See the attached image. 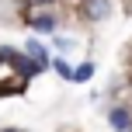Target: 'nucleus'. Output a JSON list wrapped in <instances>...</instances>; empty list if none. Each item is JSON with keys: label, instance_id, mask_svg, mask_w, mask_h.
Masks as SVG:
<instances>
[{"label": "nucleus", "instance_id": "obj_3", "mask_svg": "<svg viewBox=\"0 0 132 132\" xmlns=\"http://www.w3.org/2000/svg\"><path fill=\"white\" fill-rule=\"evenodd\" d=\"M108 118H111V125L115 129H129V111H125V108H111V115H108Z\"/></svg>", "mask_w": 132, "mask_h": 132}, {"label": "nucleus", "instance_id": "obj_2", "mask_svg": "<svg viewBox=\"0 0 132 132\" xmlns=\"http://www.w3.org/2000/svg\"><path fill=\"white\" fill-rule=\"evenodd\" d=\"M28 24H31L35 31H56V18L49 11H42V7H31V11H28Z\"/></svg>", "mask_w": 132, "mask_h": 132}, {"label": "nucleus", "instance_id": "obj_6", "mask_svg": "<svg viewBox=\"0 0 132 132\" xmlns=\"http://www.w3.org/2000/svg\"><path fill=\"white\" fill-rule=\"evenodd\" d=\"M90 73H94V66H90V63H84V66L77 70V73H73V80H87Z\"/></svg>", "mask_w": 132, "mask_h": 132}, {"label": "nucleus", "instance_id": "obj_8", "mask_svg": "<svg viewBox=\"0 0 132 132\" xmlns=\"http://www.w3.org/2000/svg\"><path fill=\"white\" fill-rule=\"evenodd\" d=\"M11 132H14V129H11Z\"/></svg>", "mask_w": 132, "mask_h": 132}, {"label": "nucleus", "instance_id": "obj_5", "mask_svg": "<svg viewBox=\"0 0 132 132\" xmlns=\"http://www.w3.org/2000/svg\"><path fill=\"white\" fill-rule=\"evenodd\" d=\"M56 73H59V77H66V80H73V73H77V70H70L63 59H56Z\"/></svg>", "mask_w": 132, "mask_h": 132}, {"label": "nucleus", "instance_id": "obj_7", "mask_svg": "<svg viewBox=\"0 0 132 132\" xmlns=\"http://www.w3.org/2000/svg\"><path fill=\"white\" fill-rule=\"evenodd\" d=\"M31 4H52V0H31Z\"/></svg>", "mask_w": 132, "mask_h": 132}, {"label": "nucleus", "instance_id": "obj_1", "mask_svg": "<svg viewBox=\"0 0 132 132\" xmlns=\"http://www.w3.org/2000/svg\"><path fill=\"white\" fill-rule=\"evenodd\" d=\"M80 14L87 21H104L111 14V0H80Z\"/></svg>", "mask_w": 132, "mask_h": 132}, {"label": "nucleus", "instance_id": "obj_4", "mask_svg": "<svg viewBox=\"0 0 132 132\" xmlns=\"http://www.w3.org/2000/svg\"><path fill=\"white\" fill-rule=\"evenodd\" d=\"M28 56H31L35 63H42V66H45V49H42L38 42H28Z\"/></svg>", "mask_w": 132, "mask_h": 132}]
</instances>
